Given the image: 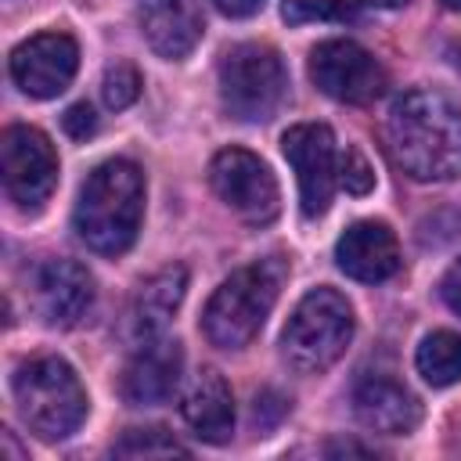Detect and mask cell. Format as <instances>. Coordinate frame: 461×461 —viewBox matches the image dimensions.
<instances>
[{"label":"cell","mask_w":461,"mask_h":461,"mask_svg":"<svg viewBox=\"0 0 461 461\" xmlns=\"http://www.w3.org/2000/svg\"><path fill=\"white\" fill-rule=\"evenodd\" d=\"M310 79L321 94L342 101V104H367L382 94L385 72L353 40H324L310 50Z\"/></svg>","instance_id":"30bf717a"},{"label":"cell","mask_w":461,"mask_h":461,"mask_svg":"<svg viewBox=\"0 0 461 461\" xmlns=\"http://www.w3.org/2000/svg\"><path fill=\"white\" fill-rule=\"evenodd\" d=\"M385 140L414 180L461 176V101L436 86L403 90L389 108Z\"/></svg>","instance_id":"6da1fadb"},{"label":"cell","mask_w":461,"mask_h":461,"mask_svg":"<svg viewBox=\"0 0 461 461\" xmlns=\"http://www.w3.org/2000/svg\"><path fill=\"white\" fill-rule=\"evenodd\" d=\"M101 97L112 112H122L130 108L137 97H140V72L130 65V61H115L108 65L104 79H101Z\"/></svg>","instance_id":"44dd1931"},{"label":"cell","mask_w":461,"mask_h":461,"mask_svg":"<svg viewBox=\"0 0 461 461\" xmlns=\"http://www.w3.org/2000/svg\"><path fill=\"white\" fill-rule=\"evenodd\" d=\"M339 184L349 194H367L375 187V169L367 166V158L360 155V148H346L339 158Z\"/></svg>","instance_id":"603a6c76"},{"label":"cell","mask_w":461,"mask_h":461,"mask_svg":"<svg viewBox=\"0 0 461 461\" xmlns=\"http://www.w3.org/2000/svg\"><path fill=\"white\" fill-rule=\"evenodd\" d=\"M4 447H7V454H11V457H22V450L14 447V439H11V432H4Z\"/></svg>","instance_id":"83f0119b"},{"label":"cell","mask_w":461,"mask_h":461,"mask_svg":"<svg viewBox=\"0 0 461 461\" xmlns=\"http://www.w3.org/2000/svg\"><path fill=\"white\" fill-rule=\"evenodd\" d=\"M4 191L18 209L36 212L58 184V155L36 126H7L0 137Z\"/></svg>","instance_id":"ba28073f"},{"label":"cell","mask_w":461,"mask_h":461,"mask_svg":"<svg viewBox=\"0 0 461 461\" xmlns=\"http://www.w3.org/2000/svg\"><path fill=\"white\" fill-rule=\"evenodd\" d=\"M14 403L40 439H68L86 418V389L61 357H36L14 371Z\"/></svg>","instance_id":"277c9868"},{"label":"cell","mask_w":461,"mask_h":461,"mask_svg":"<svg viewBox=\"0 0 461 461\" xmlns=\"http://www.w3.org/2000/svg\"><path fill=\"white\" fill-rule=\"evenodd\" d=\"M353 339V310L335 288H313L292 310L281 331V357L299 375L328 371Z\"/></svg>","instance_id":"5b68a950"},{"label":"cell","mask_w":461,"mask_h":461,"mask_svg":"<svg viewBox=\"0 0 461 461\" xmlns=\"http://www.w3.org/2000/svg\"><path fill=\"white\" fill-rule=\"evenodd\" d=\"M61 126H65V133H68V137L86 140V137L97 130V115H94V108H90L86 101H79V104H68V108H65Z\"/></svg>","instance_id":"cb8c5ba5"},{"label":"cell","mask_w":461,"mask_h":461,"mask_svg":"<svg viewBox=\"0 0 461 461\" xmlns=\"http://www.w3.org/2000/svg\"><path fill=\"white\" fill-rule=\"evenodd\" d=\"M212 4L227 18H252L256 11H263V0H212Z\"/></svg>","instance_id":"484cf974"},{"label":"cell","mask_w":461,"mask_h":461,"mask_svg":"<svg viewBox=\"0 0 461 461\" xmlns=\"http://www.w3.org/2000/svg\"><path fill=\"white\" fill-rule=\"evenodd\" d=\"M202 29L205 22L198 0H140V32L151 50L169 61L187 58L202 40Z\"/></svg>","instance_id":"2e32d148"},{"label":"cell","mask_w":461,"mask_h":461,"mask_svg":"<svg viewBox=\"0 0 461 461\" xmlns=\"http://www.w3.org/2000/svg\"><path fill=\"white\" fill-rule=\"evenodd\" d=\"M443 7L447 11H461V0H443Z\"/></svg>","instance_id":"f1b7e54d"},{"label":"cell","mask_w":461,"mask_h":461,"mask_svg":"<svg viewBox=\"0 0 461 461\" xmlns=\"http://www.w3.org/2000/svg\"><path fill=\"white\" fill-rule=\"evenodd\" d=\"M115 457H187V447L176 443L166 429L148 425V429H126L115 443H112Z\"/></svg>","instance_id":"ffe728a7"},{"label":"cell","mask_w":461,"mask_h":461,"mask_svg":"<svg viewBox=\"0 0 461 461\" xmlns=\"http://www.w3.org/2000/svg\"><path fill=\"white\" fill-rule=\"evenodd\" d=\"M180 371H184V349L176 339H158V335L140 339L119 375V393L130 407L166 403L180 385Z\"/></svg>","instance_id":"7c38bea8"},{"label":"cell","mask_w":461,"mask_h":461,"mask_svg":"<svg viewBox=\"0 0 461 461\" xmlns=\"http://www.w3.org/2000/svg\"><path fill=\"white\" fill-rule=\"evenodd\" d=\"M353 411L364 429L385 436H403L421 421L418 400L389 375H364L353 385Z\"/></svg>","instance_id":"9a60e30c"},{"label":"cell","mask_w":461,"mask_h":461,"mask_svg":"<svg viewBox=\"0 0 461 461\" xmlns=\"http://www.w3.org/2000/svg\"><path fill=\"white\" fill-rule=\"evenodd\" d=\"M140 216H144V173L130 158H108L83 180L72 227L90 252L122 256L137 241Z\"/></svg>","instance_id":"7a4b0ae2"},{"label":"cell","mask_w":461,"mask_h":461,"mask_svg":"<svg viewBox=\"0 0 461 461\" xmlns=\"http://www.w3.org/2000/svg\"><path fill=\"white\" fill-rule=\"evenodd\" d=\"M414 364H418V375L436 389L461 382V335L457 331L425 335L414 353Z\"/></svg>","instance_id":"d6986e66"},{"label":"cell","mask_w":461,"mask_h":461,"mask_svg":"<svg viewBox=\"0 0 461 461\" xmlns=\"http://www.w3.org/2000/svg\"><path fill=\"white\" fill-rule=\"evenodd\" d=\"M281 151L299 180V209L306 220H317L328 212L335 184H339V155L335 137L324 122H299L288 126L281 137Z\"/></svg>","instance_id":"9c48e42d"},{"label":"cell","mask_w":461,"mask_h":461,"mask_svg":"<svg viewBox=\"0 0 461 461\" xmlns=\"http://www.w3.org/2000/svg\"><path fill=\"white\" fill-rule=\"evenodd\" d=\"M32 306L50 328H72L94 306V277L76 259H47L32 274Z\"/></svg>","instance_id":"4fadbf2b"},{"label":"cell","mask_w":461,"mask_h":461,"mask_svg":"<svg viewBox=\"0 0 461 461\" xmlns=\"http://www.w3.org/2000/svg\"><path fill=\"white\" fill-rule=\"evenodd\" d=\"M281 18L288 25H306V22H349L353 11L346 0H281Z\"/></svg>","instance_id":"7402d4cb"},{"label":"cell","mask_w":461,"mask_h":461,"mask_svg":"<svg viewBox=\"0 0 461 461\" xmlns=\"http://www.w3.org/2000/svg\"><path fill=\"white\" fill-rule=\"evenodd\" d=\"M360 4H375V7H403L407 0H360Z\"/></svg>","instance_id":"4316f807"},{"label":"cell","mask_w":461,"mask_h":461,"mask_svg":"<svg viewBox=\"0 0 461 461\" xmlns=\"http://www.w3.org/2000/svg\"><path fill=\"white\" fill-rule=\"evenodd\" d=\"M209 184L220 194V202L249 223H270L281 209V191L270 166L245 148L216 151L209 162Z\"/></svg>","instance_id":"52a82bcc"},{"label":"cell","mask_w":461,"mask_h":461,"mask_svg":"<svg viewBox=\"0 0 461 461\" xmlns=\"http://www.w3.org/2000/svg\"><path fill=\"white\" fill-rule=\"evenodd\" d=\"M439 292H443V303L454 310V313H461V259L443 274V281H439Z\"/></svg>","instance_id":"d4e9b609"},{"label":"cell","mask_w":461,"mask_h":461,"mask_svg":"<svg viewBox=\"0 0 461 461\" xmlns=\"http://www.w3.org/2000/svg\"><path fill=\"white\" fill-rule=\"evenodd\" d=\"M184 292H187V270L184 267H162L155 270L148 281H140L130 310H126V324H130V335L140 342V339H151L158 335L169 317L180 310L184 303Z\"/></svg>","instance_id":"ac0fdd59"},{"label":"cell","mask_w":461,"mask_h":461,"mask_svg":"<svg viewBox=\"0 0 461 461\" xmlns=\"http://www.w3.org/2000/svg\"><path fill=\"white\" fill-rule=\"evenodd\" d=\"M335 263L342 274L364 285H378L400 270V245L396 234L382 220H360L353 223L339 245H335Z\"/></svg>","instance_id":"5bb4252c"},{"label":"cell","mask_w":461,"mask_h":461,"mask_svg":"<svg viewBox=\"0 0 461 461\" xmlns=\"http://www.w3.org/2000/svg\"><path fill=\"white\" fill-rule=\"evenodd\" d=\"M180 414L202 443H227L230 439V432H234V396H230L227 382L220 378V371L205 367V371L194 375V382L187 385V393L180 400Z\"/></svg>","instance_id":"e0dca14e"},{"label":"cell","mask_w":461,"mask_h":461,"mask_svg":"<svg viewBox=\"0 0 461 461\" xmlns=\"http://www.w3.org/2000/svg\"><path fill=\"white\" fill-rule=\"evenodd\" d=\"M288 94V76L274 47L238 43L220 58V101L241 122H267Z\"/></svg>","instance_id":"8992f818"},{"label":"cell","mask_w":461,"mask_h":461,"mask_svg":"<svg viewBox=\"0 0 461 461\" xmlns=\"http://www.w3.org/2000/svg\"><path fill=\"white\" fill-rule=\"evenodd\" d=\"M285 274H288V267L281 256H267V259H256V263L234 270L205 303V313H202L205 339L220 349L249 346L259 335L263 321L270 317Z\"/></svg>","instance_id":"3957f363"},{"label":"cell","mask_w":461,"mask_h":461,"mask_svg":"<svg viewBox=\"0 0 461 461\" xmlns=\"http://www.w3.org/2000/svg\"><path fill=\"white\" fill-rule=\"evenodd\" d=\"M457 65H461V47H457Z\"/></svg>","instance_id":"f546056e"},{"label":"cell","mask_w":461,"mask_h":461,"mask_svg":"<svg viewBox=\"0 0 461 461\" xmlns=\"http://www.w3.org/2000/svg\"><path fill=\"white\" fill-rule=\"evenodd\" d=\"M79 68V47L68 32H36L11 50V79L29 97H58Z\"/></svg>","instance_id":"8fae6325"}]
</instances>
